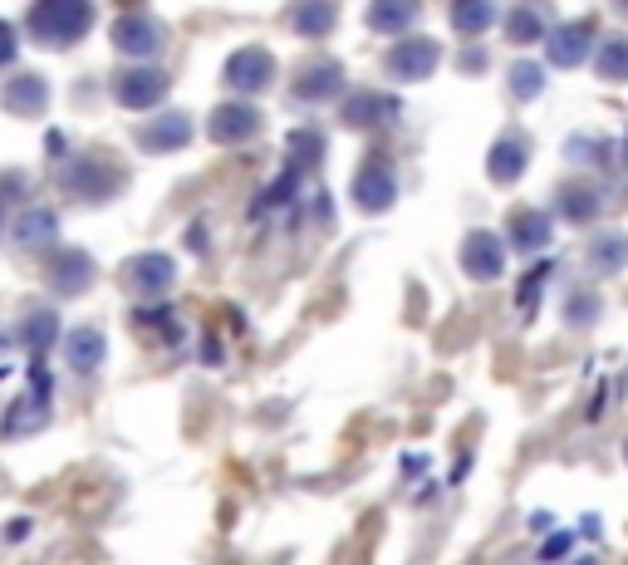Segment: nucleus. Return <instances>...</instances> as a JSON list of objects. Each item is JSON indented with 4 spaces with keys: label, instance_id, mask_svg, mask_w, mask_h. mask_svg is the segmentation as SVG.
Returning <instances> with one entry per match:
<instances>
[{
    "label": "nucleus",
    "instance_id": "1",
    "mask_svg": "<svg viewBox=\"0 0 628 565\" xmlns=\"http://www.w3.org/2000/svg\"><path fill=\"white\" fill-rule=\"evenodd\" d=\"M93 26V6L84 0H44V6L30 10L26 30L34 34L40 44H50V50H69V44H79Z\"/></svg>",
    "mask_w": 628,
    "mask_h": 565
},
{
    "label": "nucleus",
    "instance_id": "2",
    "mask_svg": "<svg viewBox=\"0 0 628 565\" xmlns=\"http://www.w3.org/2000/svg\"><path fill=\"white\" fill-rule=\"evenodd\" d=\"M59 182H64L69 192L89 197V202H109L113 192H123L128 172H123V168H113L109 158H74L64 172H59Z\"/></svg>",
    "mask_w": 628,
    "mask_h": 565
},
{
    "label": "nucleus",
    "instance_id": "3",
    "mask_svg": "<svg viewBox=\"0 0 628 565\" xmlns=\"http://www.w3.org/2000/svg\"><path fill=\"white\" fill-rule=\"evenodd\" d=\"M162 40H168V30H162V20L152 16V10H123V16L113 20V44L123 54L148 60V54L162 50Z\"/></svg>",
    "mask_w": 628,
    "mask_h": 565
},
{
    "label": "nucleus",
    "instance_id": "4",
    "mask_svg": "<svg viewBox=\"0 0 628 565\" xmlns=\"http://www.w3.org/2000/svg\"><path fill=\"white\" fill-rule=\"evenodd\" d=\"M172 89V79L162 75V69H148V65H133V69H118L113 75V99L123 103V109H152V103H162Z\"/></svg>",
    "mask_w": 628,
    "mask_h": 565
},
{
    "label": "nucleus",
    "instance_id": "5",
    "mask_svg": "<svg viewBox=\"0 0 628 565\" xmlns=\"http://www.w3.org/2000/svg\"><path fill=\"white\" fill-rule=\"evenodd\" d=\"M221 79H227L236 93H266L270 85H276V54L260 50V44H246V50H236L227 60Z\"/></svg>",
    "mask_w": 628,
    "mask_h": 565
},
{
    "label": "nucleus",
    "instance_id": "6",
    "mask_svg": "<svg viewBox=\"0 0 628 565\" xmlns=\"http://www.w3.org/2000/svg\"><path fill=\"white\" fill-rule=\"evenodd\" d=\"M506 261H511V251H506L501 231H471V237L461 241V270H467L471 280H501Z\"/></svg>",
    "mask_w": 628,
    "mask_h": 565
},
{
    "label": "nucleus",
    "instance_id": "7",
    "mask_svg": "<svg viewBox=\"0 0 628 565\" xmlns=\"http://www.w3.org/2000/svg\"><path fill=\"white\" fill-rule=\"evenodd\" d=\"M353 197H359L363 211H388L398 197V172L388 158H373L359 168V178H353Z\"/></svg>",
    "mask_w": 628,
    "mask_h": 565
},
{
    "label": "nucleus",
    "instance_id": "8",
    "mask_svg": "<svg viewBox=\"0 0 628 565\" xmlns=\"http://www.w3.org/2000/svg\"><path fill=\"white\" fill-rule=\"evenodd\" d=\"M93 256L89 251H74V246H64V251L54 256V266H50V290L59 300H74V296H84V290L93 286Z\"/></svg>",
    "mask_w": 628,
    "mask_h": 565
},
{
    "label": "nucleus",
    "instance_id": "9",
    "mask_svg": "<svg viewBox=\"0 0 628 565\" xmlns=\"http://www.w3.org/2000/svg\"><path fill=\"white\" fill-rule=\"evenodd\" d=\"M207 133H211V143H227V148L246 143V138H256V133H260V109H256V103H241V99L221 103V109L211 113Z\"/></svg>",
    "mask_w": 628,
    "mask_h": 565
},
{
    "label": "nucleus",
    "instance_id": "10",
    "mask_svg": "<svg viewBox=\"0 0 628 565\" xmlns=\"http://www.w3.org/2000/svg\"><path fill=\"white\" fill-rule=\"evenodd\" d=\"M442 65V50H437L432 40H398L393 50H388V79H402V85H408V79H428L432 69Z\"/></svg>",
    "mask_w": 628,
    "mask_h": 565
},
{
    "label": "nucleus",
    "instance_id": "11",
    "mask_svg": "<svg viewBox=\"0 0 628 565\" xmlns=\"http://www.w3.org/2000/svg\"><path fill=\"white\" fill-rule=\"evenodd\" d=\"M128 286H133L138 296H168V290L177 286V261L168 251L138 256V261H128Z\"/></svg>",
    "mask_w": 628,
    "mask_h": 565
},
{
    "label": "nucleus",
    "instance_id": "12",
    "mask_svg": "<svg viewBox=\"0 0 628 565\" xmlns=\"http://www.w3.org/2000/svg\"><path fill=\"white\" fill-rule=\"evenodd\" d=\"M187 138H192V119H187V113H158V119L133 128V143L143 152H172V148H182Z\"/></svg>",
    "mask_w": 628,
    "mask_h": 565
},
{
    "label": "nucleus",
    "instance_id": "13",
    "mask_svg": "<svg viewBox=\"0 0 628 565\" xmlns=\"http://www.w3.org/2000/svg\"><path fill=\"white\" fill-rule=\"evenodd\" d=\"M589 44H595V26H589V20H575V26H560V30L545 34V54H550V65H560V69L585 65Z\"/></svg>",
    "mask_w": 628,
    "mask_h": 565
},
{
    "label": "nucleus",
    "instance_id": "14",
    "mask_svg": "<svg viewBox=\"0 0 628 565\" xmlns=\"http://www.w3.org/2000/svg\"><path fill=\"white\" fill-rule=\"evenodd\" d=\"M530 168V143H526V133H501L491 143V158H486V172H491V182H501V187H511L520 172Z\"/></svg>",
    "mask_w": 628,
    "mask_h": 565
},
{
    "label": "nucleus",
    "instance_id": "15",
    "mask_svg": "<svg viewBox=\"0 0 628 565\" xmlns=\"http://www.w3.org/2000/svg\"><path fill=\"white\" fill-rule=\"evenodd\" d=\"M343 89V65L339 60H310L300 65V75H295V99L300 103H325L335 99Z\"/></svg>",
    "mask_w": 628,
    "mask_h": 565
},
{
    "label": "nucleus",
    "instance_id": "16",
    "mask_svg": "<svg viewBox=\"0 0 628 565\" xmlns=\"http://www.w3.org/2000/svg\"><path fill=\"white\" fill-rule=\"evenodd\" d=\"M103 349H109V345H103V335L93 325H79V329H69V335H64V364L74 374H93V369H99Z\"/></svg>",
    "mask_w": 628,
    "mask_h": 565
},
{
    "label": "nucleus",
    "instance_id": "17",
    "mask_svg": "<svg viewBox=\"0 0 628 565\" xmlns=\"http://www.w3.org/2000/svg\"><path fill=\"white\" fill-rule=\"evenodd\" d=\"M44 103H50V89H44L40 75H16L6 85V109L20 113V119H34V113H44Z\"/></svg>",
    "mask_w": 628,
    "mask_h": 565
},
{
    "label": "nucleus",
    "instance_id": "18",
    "mask_svg": "<svg viewBox=\"0 0 628 565\" xmlns=\"http://www.w3.org/2000/svg\"><path fill=\"white\" fill-rule=\"evenodd\" d=\"M550 217H545V211H526L520 207L516 217H511V246L520 256H536V251H545V246H550Z\"/></svg>",
    "mask_w": 628,
    "mask_h": 565
},
{
    "label": "nucleus",
    "instance_id": "19",
    "mask_svg": "<svg viewBox=\"0 0 628 565\" xmlns=\"http://www.w3.org/2000/svg\"><path fill=\"white\" fill-rule=\"evenodd\" d=\"M10 231H16V246L34 251V246H44V241L59 237V217H54V207H30V211H20Z\"/></svg>",
    "mask_w": 628,
    "mask_h": 565
},
{
    "label": "nucleus",
    "instance_id": "20",
    "mask_svg": "<svg viewBox=\"0 0 628 565\" xmlns=\"http://www.w3.org/2000/svg\"><path fill=\"white\" fill-rule=\"evenodd\" d=\"M16 339L30 349V355H44V349L59 339V315L54 310H26L16 325Z\"/></svg>",
    "mask_w": 628,
    "mask_h": 565
},
{
    "label": "nucleus",
    "instance_id": "21",
    "mask_svg": "<svg viewBox=\"0 0 628 565\" xmlns=\"http://www.w3.org/2000/svg\"><path fill=\"white\" fill-rule=\"evenodd\" d=\"M378 113H388V119H398V103L388 99V93H373V89H359L349 103H343V123L353 128H369V123H383Z\"/></svg>",
    "mask_w": 628,
    "mask_h": 565
},
{
    "label": "nucleus",
    "instance_id": "22",
    "mask_svg": "<svg viewBox=\"0 0 628 565\" xmlns=\"http://www.w3.org/2000/svg\"><path fill=\"white\" fill-rule=\"evenodd\" d=\"M599 192L589 182H570V187H560V217L565 221H575V227H585V221H595L599 217Z\"/></svg>",
    "mask_w": 628,
    "mask_h": 565
},
{
    "label": "nucleus",
    "instance_id": "23",
    "mask_svg": "<svg viewBox=\"0 0 628 565\" xmlns=\"http://www.w3.org/2000/svg\"><path fill=\"white\" fill-rule=\"evenodd\" d=\"M369 30H378V34H398L402 40V30H412L418 26V6H408V0H402V6H369Z\"/></svg>",
    "mask_w": 628,
    "mask_h": 565
},
{
    "label": "nucleus",
    "instance_id": "24",
    "mask_svg": "<svg viewBox=\"0 0 628 565\" xmlns=\"http://www.w3.org/2000/svg\"><path fill=\"white\" fill-rule=\"evenodd\" d=\"M595 65H599V75L609 79V85H624L628 79V34H609V40H599Z\"/></svg>",
    "mask_w": 628,
    "mask_h": 565
},
{
    "label": "nucleus",
    "instance_id": "25",
    "mask_svg": "<svg viewBox=\"0 0 628 565\" xmlns=\"http://www.w3.org/2000/svg\"><path fill=\"white\" fill-rule=\"evenodd\" d=\"M335 20H339V10H335V6H325V0H315V6H295V10H290V26L300 30V34H310V40H319L325 30H335Z\"/></svg>",
    "mask_w": 628,
    "mask_h": 565
},
{
    "label": "nucleus",
    "instance_id": "26",
    "mask_svg": "<svg viewBox=\"0 0 628 565\" xmlns=\"http://www.w3.org/2000/svg\"><path fill=\"white\" fill-rule=\"evenodd\" d=\"M496 20H501V10H496L491 0H481V6H452V30H461L467 40L481 30H491Z\"/></svg>",
    "mask_w": 628,
    "mask_h": 565
},
{
    "label": "nucleus",
    "instance_id": "27",
    "mask_svg": "<svg viewBox=\"0 0 628 565\" xmlns=\"http://www.w3.org/2000/svg\"><path fill=\"white\" fill-rule=\"evenodd\" d=\"M628 261V241L619 237V231H604V237L589 246V266L595 270H619Z\"/></svg>",
    "mask_w": 628,
    "mask_h": 565
},
{
    "label": "nucleus",
    "instance_id": "28",
    "mask_svg": "<svg viewBox=\"0 0 628 565\" xmlns=\"http://www.w3.org/2000/svg\"><path fill=\"white\" fill-rule=\"evenodd\" d=\"M44 418H50V404H16L6 418V438H30L34 428H44Z\"/></svg>",
    "mask_w": 628,
    "mask_h": 565
},
{
    "label": "nucleus",
    "instance_id": "29",
    "mask_svg": "<svg viewBox=\"0 0 628 565\" xmlns=\"http://www.w3.org/2000/svg\"><path fill=\"white\" fill-rule=\"evenodd\" d=\"M595 315H599V296H595V290H585V286L570 290V300H565V320L579 325V329H589V325H595Z\"/></svg>",
    "mask_w": 628,
    "mask_h": 565
},
{
    "label": "nucleus",
    "instance_id": "30",
    "mask_svg": "<svg viewBox=\"0 0 628 565\" xmlns=\"http://www.w3.org/2000/svg\"><path fill=\"white\" fill-rule=\"evenodd\" d=\"M511 93H516V99H540V93H545V69L520 60L511 69Z\"/></svg>",
    "mask_w": 628,
    "mask_h": 565
},
{
    "label": "nucleus",
    "instance_id": "31",
    "mask_svg": "<svg viewBox=\"0 0 628 565\" xmlns=\"http://www.w3.org/2000/svg\"><path fill=\"white\" fill-rule=\"evenodd\" d=\"M511 40L516 44L545 40V16H540V10H516V16H511Z\"/></svg>",
    "mask_w": 628,
    "mask_h": 565
},
{
    "label": "nucleus",
    "instance_id": "32",
    "mask_svg": "<svg viewBox=\"0 0 628 565\" xmlns=\"http://www.w3.org/2000/svg\"><path fill=\"white\" fill-rule=\"evenodd\" d=\"M290 152L305 162V168H315L319 152H325V138H319L315 128H300V133H290Z\"/></svg>",
    "mask_w": 628,
    "mask_h": 565
},
{
    "label": "nucleus",
    "instance_id": "33",
    "mask_svg": "<svg viewBox=\"0 0 628 565\" xmlns=\"http://www.w3.org/2000/svg\"><path fill=\"white\" fill-rule=\"evenodd\" d=\"M10 60H16V30H10L6 20H0V69H6Z\"/></svg>",
    "mask_w": 628,
    "mask_h": 565
},
{
    "label": "nucleus",
    "instance_id": "34",
    "mask_svg": "<svg viewBox=\"0 0 628 565\" xmlns=\"http://www.w3.org/2000/svg\"><path fill=\"white\" fill-rule=\"evenodd\" d=\"M0 227H6V207H0Z\"/></svg>",
    "mask_w": 628,
    "mask_h": 565
},
{
    "label": "nucleus",
    "instance_id": "35",
    "mask_svg": "<svg viewBox=\"0 0 628 565\" xmlns=\"http://www.w3.org/2000/svg\"><path fill=\"white\" fill-rule=\"evenodd\" d=\"M624 457H628V443H624Z\"/></svg>",
    "mask_w": 628,
    "mask_h": 565
}]
</instances>
